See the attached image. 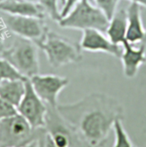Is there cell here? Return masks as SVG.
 <instances>
[{
  "instance_id": "9",
  "label": "cell",
  "mask_w": 146,
  "mask_h": 147,
  "mask_svg": "<svg viewBox=\"0 0 146 147\" xmlns=\"http://www.w3.org/2000/svg\"><path fill=\"white\" fill-rule=\"evenodd\" d=\"M82 50L93 53H104L117 58H120L123 46L113 43L104 32L97 30H85L80 42Z\"/></svg>"
},
{
  "instance_id": "11",
  "label": "cell",
  "mask_w": 146,
  "mask_h": 147,
  "mask_svg": "<svg viewBox=\"0 0 146 147\" xmlns=\"http://www.w3.org/2000/svg\"><path fill=\"white\" fill-rule=\"evenodd\" d=\"M0 12L42 20L46 17L41 6L36 1L29 0H4L0 4Z\"/></svg>"
},
{
  "instance_id": "10",
  "label": "cell",
  "mask_w": 146,
  "mask_h": 147,
  "mask_svg": "<svg viewBox=\"0 0 146 147\" xmlns=\"http://www.w3.org/2000/svg\"><path fill=\"white\" fill-rule=\"evenodd\" d=\"M123 53L120 57L124 76L132 79L137 74L140 67L146 63V34L144 39L137 45L124 40L121 45Z\"/></svg>"
},
{
  "instance_id": "4",
  "label": "cell",
  "mask_w": 146,
  "mask_h": 147,
  "mask_svg": "<svg viewBox=\"0 0 146 147\" xmlns=\"http://www.w3.org/2000/svg\"><path fill=\"white\" fill-rule=\"evenodd\" d=\"M38 47L33 41L17 37L11 45L2 50L1 57L9 62L26 78L40 73Z\"/></svg>"
},
{
  "instance_id": "5",
  "label": "cell",
  "mask_w": 146,
  "mask_h": 147,
  "mask_svg": "<svg viewBox=\"0 0 146 147\" xmlns=\"http://www.w3.org/2000/svg\"><path fill=\"white\" fill-rule=\"evenodd\" d=\"M45 129H34L18 113L0 121V147H23L38 140Z\"/></svg>"
},
{
  "instance_id": "24",
  "label": "cell",
  "mask_w": 146,
  "mask_h": 147,
  "mask_svg": "<svg viewBox=\"0 0 146 147\" xmlns=\"http://www.w3.org/2000/svg\"><path fill=\"white\" fill-rule=\"evenodd\" d=\"M64 2H65V0H60V4H61L62 7L63 5H64ZM61 9H62V8H61Z\"/></svg>"
},
{
  "instance_id": "15",
  "label": "cell",
  "mask_w": 146,
  "mask_h": 147,
  "mask_svg": "<svg viewBox=\"0 0 146 147\" xmlns=\"http://www.w3.org/2000/svg\"><path fill=\"white\" fill-rule=\"evenodd\" d=\"M115 142L113 147H134L123 124V120L116 121L113 126Z\"/></svg>"
},
{
  "instance_id": "6",
  "label": "cell",
  "mask_w": 146,
  "mask_h": 147,
  "mask_svg": "<svg viewBox=\"0 0 146 147\" xmlns=\"http://www.w3.org/2000/svg\"><path fill=\"white\" fill-rule=\"evenodd\" d=\"M25 85V93L17 107V112L34 129H45L48 106L34 92L28 78Z\"/></svg>"
},
{
  "instance_id": "22",
  "label": "cell",
  "mask_w": 146,
  "mask_h": 147,
  "mask_svg": "<svg viewBox=\"0 0 146 147\" xmlns=\"http://www.w3.org/2000/svg\"><path fill=\"white\" fill-rule=\"evenodd\" d=\"M127 1H130V3H135V4H139V5L141 7H146V0H127Z\"/></svg>"
},
{
  "instance_id": "2",
  "label": "cell",
  "mask_w": 146,
  "mask_h": 147,
  "mask_svg": "<svg viewBox=\"0 0 146 147\" xmlns=\"http://www.w3.org/2000/svg\"><path fill=\"white\" fill-rule=\"evenodd\" d=\"M34 43L45 54L49 65L54 68L80 63L82 60L80 44L50 29Z\"/></svg>"
},
{
  "instance_id": "28",
  "label": "cell",
  "mask_w": 146,
  "mask_h": 147,
  "mask_svg": "<svg viewBox=\"0 0 146 147\" xmlns=\"http://www.w3.org/2000/svg\"><path fill=\"white\" fill-rule=\"evenodd\" d=\"M134 147H137V146H134Z\"/></svg>"
},
{
  "instance_id": "26",
  "label": "cell",
  "mask_w": 146,
  "mask_h": 147,
  "mask_svg": "<svg viewBox=\"0 0 146 147\" xmlns=\"http://www.w3.org/2000/svg\"><path fill=\"white\" fill-rule=\"evenodd\" d=\"M29 1H36V0H29Z\"/></svg>"
},
{
  "instance_id": "27",
  "label": "cell",
  "mask_w": 146,
  "mask_h": 147,
  "mask_svg": "<svg viewBox=\"0 0 146 147\" xmlns=\"http://www.w3.org/2000/svg\"><path fill=\"white\" fill-rule=\"evenodd\" d=\"M81 147H87V146H81Z\"/></svg>"
},
{
  "instance_id": "19",
  "label": "cell",
  "mask_w": 146,
  "mask_h": 147,
  "mask_svg": "<svg viewBox=\"0 0 146 147\" xmlns=\"http://www.w3.org/2000/svg\"><path fill=\"white\" fill-rule=\"evenodd\" d=\"M17 113V108L0 97V121L11 117Z\"/></svg>"
},
{
  "instance_id": "16",
  "label": "cell",
  "mask_w": 146,
  "mask_h": 147,
  "mask_svg": "<svg viewBox=\"0 0 146 147\" xmlns=\"http://www.w3.org/2000/svg\"><path fill=\"white\" fill-rule=\"evenodd\" d=\"M52 20L58 23L62 19L61 9H60V0H36Z\"/></svg>"
},
{
  "instance_id": "17",
  "label": "cell",
  "mask_w": 146,
  "mask_h": 147,
  "mask_svg": "<svg viewBox=\"0 0 146 147\" xmlns=\"http://www.w3.org/2000/svg\"><path fill=\"white\" fill-rule=\"evenodd\" d=\"M14 66L6 59L0 58V80H25Z\"/></svg>"
},
{
  "instance_id": "8",
  "label": "cell",
  "mask_w": 146,
  "mask_h": 147,
  "mask_svg": "<svg viewBox=\"0 0 146 147\" xmlns=\"http://www.w3.org/2000/svg\"><path fill=\"white\" fill-rule=\"evenodd\" d=\"M1 13V18L7 30L17 37L31 40L34 42L40 40L49 29L42 19Z\"/></svg>"
},
{
  "instance_id": "21",
  "label": "cell",
  "mask_w": 146,
  "mask_h": 147,
  "mask_svg": "<svg viewBox=\"0 0 146 147\" xmlns=\"http://www.w3.org/2000/svg\"><path fill=\"white\" fill-rule=\"evenodd\" d=\"M79 1H80V0H65L64 5L61 9L62 18L64 17Z\"/></svg>"
},
{
  "instance_id": "14",
  "label": "cell",
  "mask_w": 146,
  "mask_h": 147,
  "mask_svg": "<svg viewBox=\"0 0 146 147\" xmlns=\"http://www.w3.org/2000/svg\"><path fill=\"white\" fill-rule=\"evenodd\" d=\"M26 80H0V97L17 108L25 93Z\"/></svg>"
},
{
  "instance_id": "7",
  "label": "cell",
  "mask_w": 146,
  "mask_h": 147,
  "mask_svg": "<svg viewBox=\"0 0 146 147\" xmlns=\"http://www.w3.org/2000/svg\"><path fill=\"white\" fill-rule=\"evenodd\" d=\"M34 92L51 109H55L58 96L70 83L68 78L56 75H34L28 78Z\"/></svg>"
},
{
  "instance_id": "18",
  "label": "cell",
  "mask_w": 146,
  "mask_h": 147,
  "mask_svg": "<svg viewBox=\"0 0 146 147\" xmlns=\"http://www.w3.org/2000/svg\"><path fill=\"white\" fill-rule=\"evenodd\" d=\"M110 20L117 9L120 0H90Z\"/></svg>"
},
{
  "instance_id": "23",
  "label": "cell",
  "mask_w": 146,
  "mask_h": 147,
  "mask_svg": "<svg viewBox=\"0 0 146 147\" xmlns=\"http://www.w3.org/2000/svg\"><path fill=\"white\" fill-rule=\"evenodd\" d=\"M23 147H37V141L36 142H34L33 143L27 145L25 146H23Z\"/></svg>"
},
{
  "instance_id": "12",
  "label": "cell",
  "mask_w": 146,
  "mask_h": 147,
  "mask_svg": "<svg viewBox=\"0 0 146 147\" xmlns=\"http://www.w3.org/2000/svg\"><path fill=\"white\" fill-rule=\"evenodd\" d=\"M126 11V40L131 44L137 45L144 39L146 34V30L144 28L143 24L140 6L135 3H130Z\"/></svg>"
},
{
  "instance_id": "3",
  "label": "cell",
  "mask_w": 146,
  "mask_h": 147,
  "mask_svg": "<svg viewBox=\"0 0 146 147\" xmlns=\"http://www.w3.org/2000/svg\"><path fill=\"white\" fill-rule=\"evenodd\" d=\"M105 14L90 0H80L58 22L63 29L84 31L97 30L105 33L109 24Z\"/></svg>"
},
{
  "instance_id": "20",
  "label": "cell",
  "mask_w": 146,
  "mask_h": 147,
  "mask_svg": "<svg viewBox=\"0 0 146 147\" xmlns=\"http://www.w3.org/2000/svg\"><path fill=\"white\" fill-rule=\"evenodd\" d=\"M37 147H57L53 142L50 134L46 129L37 140Z\"/></svg>"
},
{
  "instance_id": "25",
  "label": "cell",
  "mask_w": 146,
  "mask_h": 147,
  "mask_svg": "<svg viewBox=\"0 0 146 147\" xmlns=\"http://www.w3.org/2000/svg\"><path fill=\"white\" fill-rule=\"evenodd\" d=\"M4 1V0H0V4H1V2H2V1Z\"/></svg>"
},
{
  "instance_id": "13",
  "label": "cell",
  "mask_w": 146,
  "mask_h": 147,
  "mask_svg": "<svg viewBox=\"0 0 146 147\" xmlns=\"http://www.w3.org/2000/svg\"><path fill=\"white\" fill-rule=\"evenodd\" d=\"M127 32V11L124 9H117L109 21L106 35L113 43L122 45L126 40Z\"/></svg>"
},
{
  "instance_id": "1",
  "label": "cell",
  "mask_w": 146,
  "mask_h": 147,
  "mask_svg": "<svg viewBox=\"0 0 146 147\" xmlns=\"http://www.w3.org/2000/svg\"><path fill=\"white\" fill-rule=\"evenodd\" d=\"M56 110L87 147L101 146L125 113L118 100L103 93H92L74 103L58 104Z\"/></svg>"
}]
</instances>
